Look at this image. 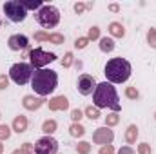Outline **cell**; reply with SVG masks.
<instances>
[{
    "mask_svg": "<svg viewBox=\"0 0 156 154\" xmlns=\"http://www.w3.org/2000/svg\"><path fill=\"white\" fill-rule=\"evenodd\" d=\"M93 100H94L96 109L109 107V109H113L115 113H118V111L122 109L120 100H118L116 89H115L113 83H109V82H102V83L96 85V89H94V93H93Z\"/></svg>",
    "mask_w": 156,
    "mask_h": 154,
    "instance_id": "obj_1",
    "label": "cell"
},
{
    "mask_svg": "<svg viewBox=\"0 0 156 154\" xmlns=\"http://www.w3.org/2000/svg\"><path fill=\"white\" fill-rule=\"evenodd\" d=\"M31 85L38 96L51 94L58 85V75L53 69H37L31 78Z\"/></svg>",
    "mask_w": 156,
    "mask_h": 154,
    "instance_id": "obj_2",
    "label": "cell"
},
{
    "mask_svg": "<svg viewBox=\"0 0 156 154\" xmlns=\"http://www.w3.org/2000/svg\"><path fill=\"white\" fill-rule=\"evenodd\" d=\"M104 75L109 83H123L131 76V64L125 58H113L105 64Z\"/></svg>",
    "mask_w": 156,
    "mask_h": 154,
    "instance_id": "obj_3",
    "label": "cell"
},
{
    "mask_svg": "<svg viewBox=\"0 0 156 154\" xmlns=\"http://www.w3.org/2000/svg\"><path fill=\"white\" fill-rule=\"evenodd\" d=\"M37 20L45 29L56 27L60 22V11L55 5H42V9H38V13H37Z\"/></svg>",
    "mask_w": 156,
    "mask_h": 154,
    "instance_id": "obj_4",
    "label": "cell"
},
{
    "mask_svg": "<svg viewBox=\"0 0 156 154\" xmlns=\"http://www.w3.org/2000/svg\"><path fill=\"white\" fill-rule=\"evenodd\" d=\"M33 75H35V69L31 67V64H24V62H18L9 69V78L18 85H26L33 78Z\"/></svg>",
    "mask_w": 156,
    "mask_h": 154,
    "instance_id": "obj_5",
    "label": "cell"
},
{
    "mask_svg": "<svg viewBox=\"0 0 156 154\" xmlns=\"http://www.w3.org/2000/svg\"><path fill=\"white\" fill-rule=\"evenodd\" d=\"M4 13H5V16H7L11 22H15V24L24 22L26 16H27L26 7H24L22 2H18V0H9V2H5V4H4Z\"/></svg>",
    "mask_w": 156,
    "mask_h": 154,
    "instance_id": "obj_6",
    "label": "cell"
},
{
    "mask_svg": "<svg viewBox=\"0 0 156 154\" xmlns=\"http://www.w3.org/2000/svg\"><path fill=\"white\" fill-rule=\"evenodd\" d=\"M29 60H31V67L37 71V69H42L44 65L55 62V60H56V54H55V53H47V51H44V49H40V47H35V49L29 53Z\"/></svg>",
    "mask_w": 156,
    "mask_h": 154,
    "instance_id": "obj_7",
    "label": "cell"
},
{
    "mask_svg": "<svg viewBox=\"0 0 156 154\" xmlns=\"http://www.w3.org/2000/svg\"><path fill=\"white\" fill-rule=\"evenodd\" d=\"M58 151V142L51 136L40 138L35 145V154H56Z\"/></svg>",
    "mask_w": 156,
    "mask_h": 154,
    "instance_id": "obj_8",
    "label": "cell"
},
{
    "mask_svg": "<svg viewBox=\"0 0 156 154\" xmlns=\"http://www.w3.org/2000/svg\"><path fill=\"white\" fill-rule=\"evenodd\" d=\"M96 80L91 76V75H82V76L78 78V91H80V94H83V96H87V94H93L94 93V89H96Z\"/></svg>",
    "mask_w": 156,
    "mask_h": 154,
    "instance_id": "obj_9",
    "label": "cell"
},
{
    "mask_svg": "<svg viewBox=\"0 0 156 154\" xmlns=\"http://www.w3.org/2000/svg\"><path fill=\"white\" fill-rule=\"evenodd\" d=\"M113 138H115V134H113V131L109 127H100L93 134V142L98 143V145H109L113 142Z\"/></svg>",
    "mask_w": 156,
    "mask_h": 154,
    "instance_id": "obj_10",
    "label": "cell"
},
{
    "mask_svg": "<svg viewBox=\"0 0 156 154\" xmlns=\"http://www.w3.org/2000/svg\"><path fill=\"white\" fill-rule=\"evenodd\" d=\"M27 44H29V42H27V37H24V35H13V37H9V40H7V45H9L11 51L26 49Z\"/></svg>",
    "mask_w": 156,
    "mask_h": 154,
    "instance_id": "obj_11",
    "label": "cell"
},
{
    "mask_svg": "<svg viewBox=\"0 0 156 154\" xmlns=\"http://www.w3.org/2000/svg\"><path fill=\"white\" fill-rule=\"evenodd\" d=\"M69 107V102L66 96H55L53 100H49V109L51 111H66Z\"/></svg>",
    "mask_w": 156,
    "mask_h": 154,
    "instance_id": "obj_12",
    "label": "cell"
},
{
    "mask_svg": "<svg viewBox=\"0 0 156 154\" xmlns=\"http://www.w3.org/2000/svg\"><path fill=\"white\" fill-rule=\"evenodd\" d=\"M42 103H44V100L42 98H35V96H24V102H22V105L27 109V111H37L38 107H42Z\"/></svg>",
    "mask_w": 156,
    "mask_h": 154,
    "instance_id": "obj_13",
    "label": "cell"
},
{
    "mask_svg": "<svg viewBox=\"0 0 156 154\" xmlns=\"http://www.w3.org/2000/svg\"><path fill=\"white\" fill-rule=\"evenodd\" d=\"M26 129H27V118H26V116H22V114L16 116V118L13 120V131L20 134V132H24Z\"/></svg>",
    "mask_w": 156,
    "mask_h": 154,
    "instance_id": "obj_14",
    "label": "cell"
},
{
    "mask_svg": "<svg viewBox=\"0 0 156 154\" xmlns=\"http://www.w3.org/2000/svg\"><path fill=\"white\" fill-rule=\"evenodd\" d=\"M136 138H138V129H136V125H129L127 131H125V142H127V143H134Z\"/></svg>",
    "mask_w": 156,
    "mask_h": 154,
    "instance_id": "obj_15",
    "label": "cell"
},
{
    "mask_svg": "<svg viewBox=\"0 0 156 154\" xmlns=\"http://www.w3.org/2000/svg\"><path fill=\"white\" fill-rule=\"evenodd\" d=\"M109 33H111L113 37H116V38H122V37L125 35V29H123V26H122V24L113 22V24L109 26Z\"/></svg>",
    "mask_w": 156,
    "mask_h": 154,
    "instance_id": "obj_16",
    "label": "cell"
},
{
    "mask_svg": "<svg viewBox=\"0 0 156 154\" xmlns=\"http://www.w3.org/2000/svg\"><path fill=\"white\" fill-rule=\"evenodd\" d=\"M100 49H102L104 53H111V51L115 49V42H113V38H107V37L100 38Z\"/></svg>",
    "mask_w": 156,
    "mask_h": 154,
    "instance_id": "obj_17",
    "label": "cell"
},
{
    "mask_svg": "<svg viewBox=\"0 0 156 154\" xmlns=\"http://www.w3.org/2000/svg\"><path fill=\"white\" fill-rule=\"evenodd\" d=\"M42 131L49 136V134H53L55 131H56V121L55 120H45L44 121V125H42Z\"/></svg>",
    "mask_w": 156,
    "mask_h": 154,
    "instance_id": "obj_18",
    "label": "cell"
},
{
    "mask_svg": "<svg viewBox=\"0 0 156 154\" xmlns=\"http://www.w3.org/2000/svg\"><path fill=\"white\" fill-rule=\"evenodd\" d=\"M69 132H71V136H83L85 129H83L80 123H73V125H71V129H69Z\"/></svg>",
    "mask_w": 156,
    "mask_h": 154,
    "instance_id": "obj_19",
    "label": "cell"
},
{
    "mask_svg": "<svg viewBox=\"0 0 156 154\" xmlns=\"http://www.w3.org/2000/svg\"><path fill=\"white\" fill-rule=\"evenodd\" d=\"M22 5L27 9H42V0H31V2H22Z\"/></svg>",
    "mask_w": 156,
    "mask_h": 154,
    "instance_id": "obj_20",
    "label": "cell"
},
{
    "mask_svg": "<svg viewBox=\"0 0 156 154\" xmlns=\"http://www.w3.org/2000/svg\"><path fill=\"white\" fill-rule=\"evenodd\" d=\"M118 121H120V116L115 113V114H109L105 116V127H113V125H116Z\"/></svg>",
    "mask_w": 156,
    "mask_h": 154,
    "instance_id": "obj_21",
    "label": "cell"
},
{
    "mask_svg": "<svg viewBox=\"0 0 156 154\" xmlns=\"http://www.w3.org/2000/svg\"><path fill=\"white\" fill-rule=\"evenodd\" d=\"M76 151L80 154H89L91 152V145H89L87 142H80V143L76 145Z\"/></svg>",
    "mask_w": 156,
    "mask_h": 154,
    "instance_id": "obj_22",
    "label": "cell"
},
{
    "mask_svg": "<svg viewBox=\"0 0 156 154\" xmlns=\"http://www.w3.org/2000/svg\"><path fill=\"white\" fill-rule=\"evenodd\" d=\"M49 42L60 45V44H64V35H60V33H53V35H49Z\"/></svg>",
    "mask_w": 156,
    "mask_h": 154,
    "instance_id": "obj_23",
    "label": "cell"
},
{
    "mask_svg": "<svg viewBox=\"0 0 156 154\" xmlns=\"http://www.w3.org/2000/svg\"><path fill=\"white\" fill-rule=\"evenodd\" d=\"M85 116L91 118V120H96V118L100 116V111H98L96 107H87V109H85Z\"/></svg>",
    "mask_w": 156,
    "mask_h": 154,
    "instance_id": "obj_24",
    "label": "cell"
},
{
    "mask_svg": "<svg viewBox=\"0 0 156 154\" xmlns=\"http://www.w3.org/2000/svg\"><path fill=\"white\" fill-rule=\"evenodd\" d=\"M125 96L131 98V100H136V98L140 96V93L136 91V87H127V89H125Z\"/></svg>",
    "mask_w": 156,
    "mask_h": 154,
    "instance_id": "obj_25",
    "label": "cell"
},
{
    "mask_svg": "<svg viewBox=\"0 0 156 154\" xmlns=\"http://www.w3.org/2000/svg\"><path fill=\"white\" fill-rule=\"evenodd\" d=\"M9 134H11L9 127H7V125H0V140H7Z\"/></svg>",
    "mask_w": 156,
    "mask_h": 154,
    "instance_id": "obj_26",
    "label": "cell"
},
{
    "mask_svg": "<svg viewBox=\"0 0 156 154\" xmlns=\"http://www.w3.org/2000/svg\"><path fill=\"white\" fill-rule=\"evenodd\" d=\"M147 42L151 44V47H154L156 49V31L154 29H151V31L147 33Z\"/></svg>",
    "mask_w": 156,
    "mask_h": 154,
    "instance_id": "obj_27",
    "label": "cell"
},
{
    "mask_svg": "<svg viewBox=\"0 0 156 154\" xmlns=\"http://www.w3.org/2000/svg\"><path fill=\"white\" fill-rule=\"evenodd\" d=\"M87 38H89V40L100 38V29H98V27H91V29H89V35H87Z\"/></svg>",
    "mask_w": 156,
    "mask_h": 154,
    "instance_id": "obj_28",
    "label": "cell"
},
{
    "mask_svg": "<svg viewBox=\"0 0 156 154\" xmlns=\"http://www.w3.org/2000/svg\"><path fill=\"white\" fill-rule=\"evenodd\" d=\"M87 44H89V38H87V37H82V38H78L76 42H75V45H76L78 49H83Z\"/></svg>",
    "mask_w": 156,
    "mask_h": 154,
    "instance_id": "obj_29",
    "label": "cell"
},
{
    "mask_svg": "<svg viewBox=\"0 0 156 154\" xmlns=\"http://www.w3.org/2000/svg\"><path fill=\"white\" fill-rule=\"evenodd\" d=\"M71 64H73V54H71V53H67V54L64 56V60H62V65H64V67H69Z\"/></svg>",
    "mask_w": 156,
    "mask_h": 154,
    "instance_id": "obj_30",
    "label": "cell"
},
{
    "mask_svg": "<svg viewBox=\"0 0 156 154\" xmlns=\"http://www.w3.org/2000/svg\"><path fill=\"white\" fill-rule=\"evenodd\" d=\"M82 111H80V109H73V111H71V118H73V121H80V120H82Z\"/></svg>",
    "mask_w": 156,
    "mask_h": 154,
    "instance_id": "obj_31",
    "label": "cell"
},
{
    "mask_svg": "<svg viewBox=\"0 0 156 154\" xmlns=\"http://www.w3.org/2000/svg\"><path fill=\"white\" fill-rule=\"evenodd\" d=\"M22 152H24V154H35V147H33L31 143H24Z\"/></svg>",
    "mask_w": 156,
    "mask_h": 154,
    "instance_id": "obj_32",
    "label": "cell"
},
{
    "mask_svg": "<svg viewBox=\"0 0 156 154\" xmlns=\"http://www.w3.org/2000/svg\"><path fill=\"white\" fill-rule=\"evenodd\" d=\"M138 152L140 154H151V147H149L147 143H142V145L138 147Z\"/></svg>",
    "mask_w": 156,
    "mask_h": 154,
    "instance_id": "obj_33",
    "label": "cell"
},
{
    "mask_svg": "<svg viewBox=\"0 0 156 154\" xmlns=\"http://www.w3.org/2000/svg\"><path fill=\"white\" fill-rule=\"evenodd\" d=\"M35 40H38V42L47 40V42H49V35H47V33H44V31H40V33H37V35H35Z\"/></svg>",
    "mask_w": 156,
    "mask_h": 154,
    "instance_id": "obj_34",
    "label": "cell"
},
{
    "mask_svg": "<svg viewBox=\"0 0 156 154\" xmlns=\"http://www.w3.org/2000/svg\"><path fill=\"white\" fill-rule=\"evenodd\" d=\"M7 85H9V78L5 75H0V89H5Z\"/></svg>",
    "mask_w": 156,
    "mask_h": 154,
    "instance_id": "obj_35",
    "label": "cell"
},
{
    "mask_svg": "<svg viewBox=\"0 0 156 154\" xmlns=\"http://www.w3.org/2000/svg\"><path fill=\"white\" fill-rule=\"evenodd\" d=\"M100 154H113V147H111V145H104V147L100 149Z\"/></svg>",
    "mask_w": 156,
    "mask_h": 154,
    "instance_id": "obj_36",
    "label": "cell"
},
{
    "mask_svg": "<svg viewBox=\"0 0 156 154\" xmlns=\"http://www.w3.org/2000/svg\"><path fill=\"white\" fill-rule=\"evenodd\" d=\"M118 154H136V152H134L131 147H122V149L118 151Z\"/></svg>",
    "mask_w": 156,
    "mask_h": 154,
    "instance_id": "obj_37",
    "label": "cell"
},
{
    "mask_svg": "<svg viewBox=\"0 0 156 154\" xmlns=\"http://www.w3.org/2000/svg\"><path fill=\"white\" fill-rule=\"evenodd\" d=\"M83 9H85V4H80V2H78V4H75V11H76L78 15H80Z\"/></svg>",
    "mask_w": 156,
    "mask_h": 154,
    "instance_id": "obj_38",
    "label": "cell"
},
{
    "mask_svg": "<svg viewBox=\"0 0 156 154\" xmlns=\"http://www.w3.org/2000/svg\"><path fill=\"white\" fill-rule=\"evenodd\" d=\"M109 9H111V11H118L120 7H118L116 4H111V5H109Z\"/></svg>",
    "mask_w": 156,
    "mask_h": 154,
    "instance_id": "obj_39",
    "label": "cell"
},
{
    "mask_svg": "<svg viewBox=\"0 0 156 154\" xmlns=\"http://www.w3.org/2000/svg\"><path fill=\"white\" fill-rule=\"evenodd\" d=\"M13 154H24V152H22V151H15Z\"/></svg>",
    "mask_w": 156,
    "mask_h": 154,
    "instance_id": "obj_40",
    "label": "cell"
},
{
    "mask_svg": "<svg viewBox=\"0 0 156 154\" xmlns=\"http://www.w3.org/2000/svg\"><path fill=\"white\" fill-rule=\"evenodd\" d=\"M2 151H4V145H2V143H0V154H2Z\"/></svg>",
    "mask_w": 156,
    "mask_h": 154,
    "instance_id": "obj_41",
    "label": "cell"
}]
</instances>
